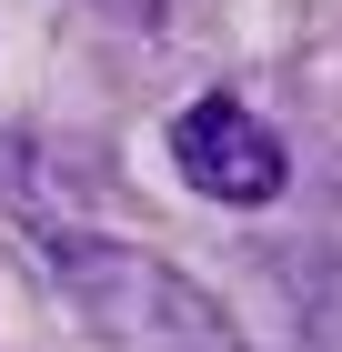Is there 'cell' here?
Listing matches in <instances>:
<instances>
[{
	"instance_id": "1",
	"label": "cell",
	"mask_w": 342,
	"mask_h": 352,
	"mask_svg": "<svg viewBox=\"0 0 342 352\" xmlns=\"http://www.w3.org/2000/svg\"><path fill=\"white\" fill-rule=\"evenodd\" d=\"M41 262L61 272V292L81 302V322L111 352H252L232 312L191 282L182 262H161L141 242H101V232H41Z\"/></svg>"
},
{
	"instance_id": "2",
	"label": "cell",
	"mask_w": 342,
	"mask_h": 352,
	"mask_svg": "<svg viewBox=\"0 0 342 352\" xmlns=\"http://www.w3.org/2000/svg\"><path fill=\"white\" fill-rule=\"evenodd\" d=\"M171 162H182V182L202 191V201H232V212H252V201H272V191L292 182V151L232 101V91H211V101H191L182 121H171Z\"/></svg>"
},
{
	"instance_id": "3",
	"label": "cell",
	"mask_w": 342,
	"mask_h": 352,
	"mask_svg": "<svg viewBox=\"0 0 342 352\" xmlns=\"http://www.w3.org/2000/svg\"><path fill=\"white\" fill-rule=\"evenodd\" d=\"M91 10H111V21H131V30H151V21H161V0H91Z\"/></svg>"
}]
</instances>
